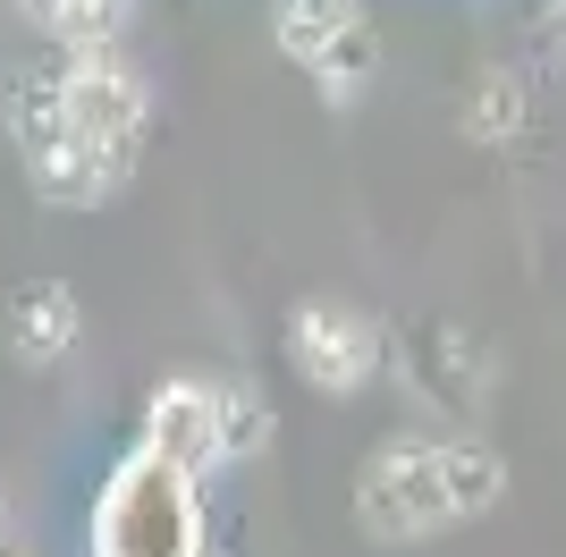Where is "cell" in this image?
Segmentation results:
<instances>
[{"label": "cell", "mask_w": 566, "mask_h": 557, "mask_svg": "<svg viewBox=\"0 0 566 557\" xmlns=\"http://www.w3.org/2000/svg\"><path fill=\"white\" fill-rule=\"evenodd\" d=\"M331 34H355V9H347V0H287V43L305 51V60H322Z\"/></svg>", "instance_id": "obj_3"}, {"label": "cell", "mask_w": 566, "mask_h": 557, "mask_svg": "<svg viewBox=\"0 0 566 557\" xmlns=\"http://www.w3.org/2000/svg\"><path fill=\"white\" fill-rule=\"evenodd\" d=\"M296 338H305L296 355H305V371L322 380V389H355V380L380 364L373 329L355 322V313H305V322H296Z\"/></svg>", "instance_id": "obj_2"}, {"label": "cell", "mask_w": 566, "mask_h": 557, "mask_svg": "<svg viewBox=\"0 0 566 557\" xmlns=\"http://www.w3.org/2000/svg\"><path fill=\"white\" fill-rule=\"evenodd\" d=\"M499 482L491 456H473V448H431V440H398L389 456L373 464V482H364V515H373L389 540H415L431 524H449V515L482 507Z\"/></svg>", "instance_id": "obj_1"}]
</instances>
